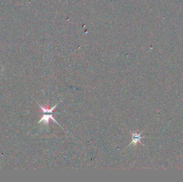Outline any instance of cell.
<instances>
[{"instance_id":"6da1fadb","label":"cell","mask_w":183,"mask_h":182,"mask_svg":"<svg viewBox=\"0 0 183 182\" xmlns=\"http://www.w3.org/2000/svg\"><path fill=\"white\" fill-rule=\"evenodd\" d=\"M49 119H52V120H53L54 122H55L56 123H57L58 125L60 126V125L58 124V123L56 121V120L54 119V117H53V114H43V117L39 121V123H40L43 121V123H44V124L47 125V126L48 127L49 120Z\"/></svg>"},{"instance_id":"3957f363","label":"cell","mask_w":183,"mask_h":182,"mask_svg":"<svg viewBox=\"0 0 183 182\" xmlns=\"http://www.w3.org/2000/svg\"><path fill=\"white\" fill-rule=\"evenodd\" d=\"M58 104H59V103H58L56 105H55L54 106H53L51 109H49L48 108L43 107V106H41V105H39V106H40V107L41 108V110H42V112H43V113H52V114H54V113H55V114H60V113H53V110L55 108L56 106L58 105Z\"/></svg>"},{"instance_id":"7a4b0ae2","label":"cell","mask_w":183,"mask_h":182,"mask_svg":"<svg viewBox=\"0 0 183 182\" xmlns=\"http://www.w3.org/2000/svg\"><path fill=\"white\" fill-rule=\"evenodd\" d=\"M142 132H140L139 134H138V133H132V142H131L130 144H129L128 146H130L132 144H133L134 146H136V145H137V144L138 142L140 143L141 144H142V143L140 142V140L145 137L144 136L143 137H141V136L140 135Z\"/></svg>"}]
</instances>
